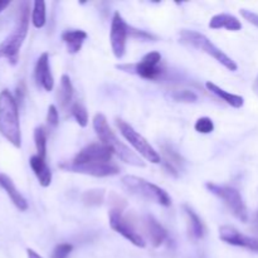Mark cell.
<instances>
[{
  "instance_id": "1",
  "label": "cell",
  "mask_w": 258,
  "mask_h": 258,
  "mask_svg": "<svg viewBox=\"0 0 258 258\" xmlns=\"http://www.w3.org/2000/svg\"><path fill=\"white\" fill-rule=\"evenodd\" d=\"M0 134L15 148L22 146L18 103L8 90L0 92Z\"/></svg>"
},
{
  "instance_id": "2",
  "label": "cell",
  "mask_w": 258,
  "mask_h": 258,
  "mask_svg": "<svg viewBox=\"0 0 258 258\" xmlns=\"http://www.w3.org/2000/svg\"><path fill=\"white\" fill-rule=\"evenodd\" d=\"M93 128H95L98 139L102 141L103 145L107 146L112 151V154H115L123 163L130 164L133 166H138V168L145 166V163L134 151H131L130 148H127L122 141L118 140L117 136L115 135V133L108 126L107 118H106L105 115H102V113L95 115V117H93Z\"/></svg>"
},
{
  "instance_id": "3",
  "label": "cell",
  "mask_w": 258,
  "mask_h": 258,
  "mask_svg": "<svg viewBox=\"0 0 258 258\" xmlns=\"http://www.w3.org/2000/svg\"><path fill=\"white\" fill-rule=\"evenodd\" d=\"M29 28V7L23 3L17 25L9 35L0 43V58H7L10 64H17L19 50L24 43Z\"/></svg>"
},
{
  "instance_id": "4",
  "label": "cell",
  "mask_w": 258,
  "mask_h": 258,
  "mask_svg": "<svg viewBox=\"0 0 258 258\" xmlns=\"http://www.w3.org/2000/svg\"><path fill=\"white\" fill-rule=\"evenodd\" d=\"M180 39L181 42L185 43V44L190 45V47L197 48V49L202 50V52L207 53L208 55L213 57L214 59L218 63H221L223 67H226L229 71H237V64L231 57L226 54L221 48L217 47L216 44L209 40V38H207L206 35L202 34V33L197 32V30H188L183 29L180 32Z\"/></svg>"
},
{
  "instance_id": "5",
  "label": "cell",
  "mask_w": 258,
  "mask_h": 258,
  "mask_svg": "<svg viewBox=\"0 0 258 258\" xmlns=\"http://www.w3.org/2000/svg\"><path fill=\"white\" fill-rule=\"evenodd\" d=\"M121 181L130 193L154 202L156 204H160L163 207H170L171 198L160 186L135 175H125Z\"/></svg>"
},
{
  "instance_id": "6",
  "label": "cell",
  "mask_w": 258,
  "mask_h": 258,
  "mask_svg": "<svg viewBox=\"0 0 258 258\" xmlns=\"http://www.w3.org/2000/svg\"><path fill=\"white\" fill-rule=\"evenodd\" d=\"M206 188L212 194L222 199L236 218H238L241 222H247V219H248L247 207L244 204L241 193L236 188L228 185H219V184L211 183V181L206 184Z\"/></svg>"
},
{
  "instance_id": "7",
  "label": "cell",
  "mask_w": 258,
  "mask_h": 258,
  "mask_svg": "<svg viewBox=\"0 0 258 258\" xmlns=\"http://www.w3.org/2000/svg\"><path fill=\"white\" fill-rule=\"evenodd\" d=\"M116 126H117L118 130H120L121 135L128 141V144H130L143 158H145L146 160L150 161V163L153 164L160 163L161 158L158 154V151H156L155 149L149 144V141L146 140L143 135H140L133 126H130L127 122L121 120V118H116Z\"/></svg>"
},
{
  "instance_id": "8",
  "label": "cell",
  "mask_w": 258,
  "mask_h": 258,
  "mask_svg": "<svg viewBox=\"0 0 258 258\" xmlns=\"http://www.w3.org/2000/svg\"><path fill=\"white\" fill-rule=\"evenodd\" d=\"M60 169H64L72 173L85 174V175L97 176V178H105V176L117 175L120 169L117 165L112 163H86V164H75L72 161H66L59 165Z\"/></svg>"
},
{
  "instance_id": "9",
  "label": "cell",
  "mask_w": 258,
  "mask_h": 258,
  "mask_svg": "<svg viewBox=\"0 0 258 258\" xmlns=\"http://www.w3.org/2000/svg\"><path fill=\"white\" fill-rule=\"evenodd\" d=\"M128 27H130V25L126 24L122 15L118 12H116L115 14H113L112 23H111L110 42L113 55H115L117 59H121V58L125 55L126 39H127L128 35Z\"/></svg>"
},
{
  "instance_id": "10",
  "label": "cell",
  "mask_w": 258,
  "mask_h": 258,
  "mask_svg": "<svg viewBox=\"0 0 258 258\" xmlns=\"http://www.w3.org/2000/svg\"><path fill=\"white\" fill-rule=\"evenodd\" d=\"M110 227L113 231L117 232L118 234H121L123 238H126L128 242H131L134 246L140 247V248H144V247L146 246L143 237L135 231L133 224L122 216V212L121 211H113V209H111Z\"/></svg>"
},
{
  "instance_id": "11",
  "label": "cell",
  "mask_w": 258,
  "mask_h": 258,
  "mask_svg": "<svg viewBox=\"0 0 258 258\" xmlns=\"http://www.w3.org/2000/svg\"><path fill=\"white\" fill-rule=\"evenodd\" d=\"M161 63V54L159 52H150L143 57L140 62L136 64L128 66V68H133V72L145 80H156L159 76L163 73V70L160 67Z\"/></svg>"
},
{
  "instance_id": "12",
  "label": "cell",
  "mask_w": 258,
  "mask_h": 258,
  "mask_svg": "<svg viewBox=\"0 0 258 258\" xmlns=\"http://www.w3.org/2000/svg\"><path fill=\"white\" fill-rule=\"evenodd\" d=\"M111 159H112V151L107 146L103 145L102 143L90 144L75 156L72 163H111Z\"/></svg>"
},
{
  "instance_id": "13",
  "label": "cell",
  "mask_w": 258,
  "mask_h": 258,
  "mask_svg": "<svg viewBox=\"0 0 258 258\" xmlns=\"http://www.w3.org/2000/svg\"><path fill=\"white\" fill-rule=\"evenodd\" d=\"M219 238L223 242H226V243L232 244V246L243 247V248H247L249 251L257 252L258 253V238L246 236V234L237 231L234 227H221L219 228Z\"/></svg>"
},
{
  "instance_id": "14",
  "label": "cell",
  "mask_w": 258,
  "mask_h": 258,
  "mask_svg": "<svg viewBox=\"0 0 258 258\" xmlns=\"http://www.w3.org/2000/svg\"><path fill=\"white\" fill-rule=\"evenodd\" d=\"M34 78L37 81L38 86H40L47 92H50L54 87V80H53L52 72H50L48 53H42L37 59L34 68Z\"/></svg>"
},
{
  "instance_id": "15",
  "label": "cell",
  "mask_w": 258,
  "mask_h": 258,
  "mask_svg": "<svg viewBox=\"0 0 258 258\" xmlns=\"http://www.w3.org/2000/svg\"><path fill=\"white\" fill-rule=\"evenodd\" d=\"M144 226H145V231L149 237V241H150V243L154 247H160L165 242V239L168 238V232L165 231V228L153 216L145 217Z\"/></svg>"
},
{
  "instance_id": "16",
  "label": "cell",
  "mask_w": 258,
  "mask_h": 258,
  "mask_svg": "<svg viewBox=\"0 0 258 258\" xmlns=\"http://www.w3.org/2000/svg\"><path fill=\"white\" fill-rule=\"evenodd\" d=\"M0 186L7 191V194L9 196V198L12 199L13 204L17 207L19 211L25 212L28 209V202L24 197L20 194V191L18 190L17 186L14 185L12 179L9 178L5 174H0Z\"/></svg>"
},
{
  "instance_id": "17",
  "label": "cell",
  "mask_w": 258,
  "mask_h": 258,
  "mask_svg": "<svg viewBox=\"0 0 258 258\" xmlns=\"http://www.w3.org/2000/svg\"><path fill=\"white\" fill-rule=\"evenodd\" d=\"M30 168L34 171L35 176L39 180V184L43 188H47L52 183V171L48 168L47 163H45V159L40 158L38 155H33L29 160Z\"/></svg>"
},
{
  "instance_id": "18",
  "label": "cell",
  "mask_w": 258,
  "mask_h": 258,
  "mask_svg": "<svg viewBox=\"0 0 258 258\" xmlns=\"http://www.w3.org/2000/svg\"><path fill=\"white\" fill-rule=\"evenodd\" d=\"M87 37V33L81 29H71L62 33V40L66 43L68 53L71 54H76L80 52Z\"/></svg>"
},
{
  "instance_id": "19",
  "label": "cell",
  "mask_w": 258,
  "mask_h": 258,
  "mask_svg": "<svg viewBox=\"0 0 258 258\" xmlns=\"http://www.w3.org/2000/svg\"><path fill=\"white\" fill-rule=\"evenodd\" d=\"M209 28H212V29H222V28H224L227 30L237 32V30L242 29V23L234 15L222 13V14H217L212 18L211 22H209Z\"/></svg>"
},
{
  "instance_id": "20",
  "label": "cell",
  "mask_w": 258,
  "mask_h": 258,
  "mask_svg": "<svg viewBox=\"0 0 258 258\" xmlns=\"http://www.w3.org/2000/svg\"><path fill=\"white\" fill-rule=\"evenodd\" d=\"M207 90L211 91L212 93H214L216 96H218L219 98H222V101H224L226 103H228L229 106L234 108H241L244 103V98L242 96L234 95V93H229L227 91H224L223 88L218 87L217 85L212 82H207L206 83Z\"/></svg>"
},
{
  "instance_id": "21",
  "label": "cell",
  "mask_w": 258,
  "mask_h": 258,
  "mask_svg": "<svg viewBox=\"0 0 258 258\" xmlns=\"http://www.w3.org/2000/svg\"><path fill=\"white\" fill-rule=\"evenodd\" d=\"M161 149H163L164 166H165V169L168 170V173H170L171 175L174 176H178V168L183 165V159H181V156L179 155L175 150H173L170 146L164 145Z\"/></svg>"
},
{
  "instance_id": "22",
  "label": "cell",
  "mask_w": 258,
  "mask_h": 258,
  "mask_svg": "<svg viewBox=\"0 0 258 258\" xmlns=\"http://www.w3.org/2000/svg\"><path fill=\"white\" fill-rule=\"evenodd\" d=\"M184 212H185L186 217H188V231L189 234L193 237L194 239H201L204 236V226L202 219L199 218L198 214L188 206H183Z\"/></svg>"
},
{
  "instance_id": "23",
  "label": "cell",
  "mask_w": 258,
  "mask_h": 258,
  "mask_svg": "<svg viewBox=\"0 0 258 258\" xmlns=\"http://www.w3.org/2000/svg\"><path fill=\"white\" fill-rule=\"evenodd\" d=\"M73 98V86L70 76L63 75L60 77V85L58 88V101L63 108L68 107Z\"/></svg>"
},
{
  "instance_id": "24",
  "label": "cell",
  "mask_w": 258,
  "mask_h": 258,
  "mask_svg": "<svg viewBox=\"0 0 258 258\" xmlns=\"http://www.w3.org/2000/svg\"><path fill=\"white\" fill-rule=\"evenodd\" d=\"M105 199V190L103 189H91L82 194L83 204L88 207L101 206Z\"/></svg>"
},
{
  "instance_id": "25",
  "label": "cell",
  "mask_w": 258,
  "mask_h": 258,
  "mask_svg": "<svg viewBox=\"0 0 258 258\" xmlns=\"http://www.w3.org/2000/svg\"><path fill=\"white\" fill-rule=\"evenodd\" d=\"M32 23L35 28H43L45 25V3L35 0L33 5Z\"/></svg>"
},
{
  "instance_id": "26",
  "label": "cell",
  "mask_w": 258,
  "mask_h": 258,
  "mask_svg": "<svg viewBox=\"0 0 258 258\" xmlns=\"http://www.w3.org/2000/svg\"><path fill=\"white\" fill-rule=\"evenodd\" d=\"M34 144L38 153L37 155L45 159V155H47V133L42 126L34 130Z\"/></svg>"
},
{
  "instance_id": "27",
  "label": "cell",
  "mask_w": 258,
  "mask_h": 258,
  "mask_svg": "<svg viewBox=\"0 0 258 258\" xmlns=\"http://www.w3.org/2000/svg\"><path fill=\"white\" fill-rule=\"evenodd\" d=\"M71 113H72V116L75 117V120L77 121V123L81 127H86L88 125V113L82 103H73L72 107H71Z\"/></svg>"
},
{
  "instance_id": "28",
  "label": "cell",
  "mask_w": 258,
  "mask_h": 258,
  "mask_svg": "<svg viewBox=\"0 0 258 258\" xmlns=\"http://www.w3.org/2000/svg\"><path fill=\"white\" fill-rule=\"evenodd\" d=\"M171 97L173 100L178 101V102H196L198 100V96L193 92V91L189 90H179V91H174L171 93Z\"/></svg>"
},
{
  "instance_id": "29",
  "label": "cell",
  "mask_w": 258,
  "mask_h": 258,
  "mask_svg": "<svg viewBox=\"0 0 258 258\" xmlns=\"http://www.w3.org/2000/svg\"><path fill=\"white\" fill-rule=\"evenodd\" d=\"M197 133L199 134H211L214 130V123L212 118L209 117H201L197 120L196 125H194Z\"/></svg>"
},
{
  "instance_id": "30",
  "label": "cell",
  "mask_w": 258,
  "mask_h": 258,
  "mask_svg": "<svg viewBox=\"0 0 258 258\" xmlns=\"http://www.w3.org/2000/svg\"><path fill=\"white\" fill-rule=\"evenodd\" d=\"M73 246L70 243H60L54 248L52 253V258H67L72 252Z\"/></svg>"
},
{
  "instance_id": "31",
  "label": "cell",
  "mask_w": 258,
  "mask_h": 258,
  "mask_svg": "<svg viewBox=\"0 0 258 258\" xmlns=\"http://www.w3.org/2000/svg\"><path fill=\"white\" fill-rule=\"evenodd\" d=\"M47 122L50 127H57L58 123H59V113H58L57 107L54 105H50L48 107Z\"/></svg>"
},
{
  "instance_id": "32",
  "label": "cell",
  "mask_w": 258,
  "mask_h": 258,
  "mask_svg": "<svg viewBox=\"0 0 258 258\" xmlns=\"http://www.w3.org/2000/svg\"><path fill=\"white\" fill-rule=\"evenodd\" d=\"M242 17L247 20L248 23L253 24L254 27L258 28V14L254 12H251V10H247V9H241L239 10Z\"/></svg>"
},
{
  "instance_id": "33",
  "label": "cell",
  "mask_w": 258,
  "mask_h": 258,
  "mask_svg": "<svg viewBox=\"0 0 258 258\" xmlns=\"http://www.w3.org/2000/svg\"><path fill=\"white\" fill-rule=\"evenodd\" d=\"M27 254H28V258H43L42 256H39L37 252L33 251V249H30V248L27 249Z\"/></svg>"
},
{
  "instance_id": "34",
  "label": "cell",
  "mask_w": 258,
  "mask_h": 258,
  "mask_svg": "<svg viewBox=\"0 0 258 258\" xmlns=\"http://www.w3.org/2000/svg\"><path fill=\"white\" fill-rule=\"evenodd\" d=\"M9 5H10V2H8V0H0V13H2L3 10L7 9Z\"/></svg>"
}]
</instances>
